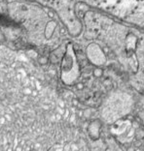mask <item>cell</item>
Returning <instances> with one entry per match:
<instances>
[{
  "instance_id": "cell-2",
  "label": "cell",
  "mask_w": 144,
  "mask_h": 151,
  "mask_svg": "<svg viewBox=\"0 0 144 151\" xmlns=\"http://www.w3.org/2000/svg\"><path fill=\"white\" fill-rule=\"evenodd\" d=\"M143 142H144V138H143Z\"/></svg>"
},
{
  "instance_id": "cell-1",
  "label": "cell",
  "mask_w": 144,
  "mask_h": 151,
  "mask_svg": "<svg viewBox=\"0 0 144 151\" xmlns=\"http://www.w3.org/2000/svg\"><path fill=\"white\" fill-rule=\"evenodd\" d=\"M100 128H101V123L99 122V120H95L92 121L90 126L88 128L89 135L94 140H97L100 137Z\"/></svg>"
}]
</instances>
